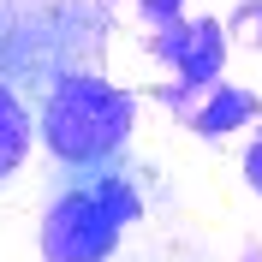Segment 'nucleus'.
I'll return each instance as SVG.
<instances>
[{"label":"nucleus","mask_w":262,"mask_h":262,"mask_svg":"<svg viewBox=\"0 0 262 262\" xmlns=\"http://www.w3.org/2000/svg\"><path fill=\"white\" fill-rule=\"evenodd\" d=\"M131 125H137V101L125 90L101 78H60L48 107H42V143L60 155L66 167H101L125 149Z\"/></svg>","instance_id":"obj_1"},{"label":"nucleus","mask_w":262,"mask_h":262,"mask_svg":"<svg viewBox=\"0 0 262 262\" xmlns=\"http://www.w3.org/2000/svg\"><path fill=\"white\" fill-rule=\"evenodd\" d=\"M137 191L131 179H101L83 191H66L42 221V262H107L119 232L137 221Z\"/></svg>","instance_id":"obj_2"},{"label":"nucleus","mask_w":262,"mask_h":262,"mask_svg":"<svg viewBox=\"0 0 262 262\" xmlns=\"http://www.w3.org/2000/svg\"><path fill=\"white\" fill-rule=\"evenodd\" d=\"M161 107L179 114V125L196 131V137H227V131L262 119V101L245 83H227V78H203V83L173 78V83H161Z\"/></svg>","instance_id":"obj_3"},{"label":"nucleus","mask_w":262,"mask_h":262,"mask_svg":"<svg viewBox=\"0 0 262 262\" xmlns=\"http://www.w3.org/2000/svg\"><path fill=\"white\" fill-rule=\"evenodd\" d=\"M149 54L167 60L185 83H203V78H221V60H227V30L214 18H179L167 30L149 36Z\"/></svg>","instance_id":"obj_4"},{"label":"nucleus","mask_w":262,"mask_h":262,"mask_svg":"<svg viewBox=\"0 0 262 262\" xmlns=\"http://www.w3.org/2000/svg\"><path fill=\"white\" fill-rule=\"evenodd\" d=\"M24 155H30V114H24V101L0 83V179H12Z\"/></svg>","instance_id":"obj_5"},{"label":"nucleus","mask_w":262,"mask_h":262,"mask_svg":"<svg viewBox=\"0 0 262 262\" xmlns=\"http://www.w3.org/2000/svg\"><path fill=\"white\" fill-rule=\"evenodd\" d=\"M227 36H238L245 48H262V0H238V6H232Z\"/></svg>","instance_id":"obj_6"},{"label":"nucleus","mask_w":262,"mask_h":262,"mask_svg":"<svg viewBox=\"0 0 262 262\" xmlns=\"http://www.w3.org/2000/svg\"><path fill=\"white\" fill-rule=\"evenodd\" d=\"M137 12H143V24H149V30H167V24H179L185 0H137Z\"/></svg>","instance_id":"obj_7"},{"label":"nucleus","mask_w":262,"mask_h":262,"mask_svg":"<svg viewBox=\"0 0 262 262\" xmlns=\"http://www.w3.org/2000/svg\"><path fill=\"white\" fill-rule=\"evenodd\" d=\"M245 179L256 185V196H262V137H256V143L245 149Z\"/></svg>","instance_id":"obj_8"},{"label":"nucleus","mask_w":262,"mask_h":262,"mask_svg":"<svg viewBox=\"0 0 262 262\" xmlns=\"http://www.w3.org/2000/svg\"><path fill=\"white\" fill-rule=\"evenodd\" d=\"M238 262H262V245H245V256H238Z\"/></svg>","instance_id":"obj_9"}]
</instances>
